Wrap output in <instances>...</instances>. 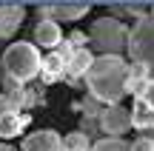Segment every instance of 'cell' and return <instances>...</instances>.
I'll use <instances>...</instances> for the list:
<instances>
[{"label": "cell", "instance_id": "1", "mask_svg": "<svg viewBox=\"0 0 154 151\" xmlns=\"http://www.w3.org/2000/svg\"><path fill=\"white\" fill-rule=\"evenodd\" d=\"M128 80H131V66L120 54L94 57L91 71L86 74V86L91 97L106 106H120V97L128 94Z\"/></svg>", "mask_w": 154, "mask_h": 151}, {"label": "cell", "instance_id": "2", "mask_svg": "<svg viewBox=\"0 0 154 151\" xmlns=\"http://www.w3.org/2000/svg\"><path fill=\"white\" fill-rule=\"evenodd\" d=\"M3 71L9 80L14 83H29L32 77H37L43 71V57H40L37 46L34 43H11L9 49L3 51Z\"/></svg>", "mask_w": 154, "mask_h": 151}, {"label": "cell", "instance_id": "3", "mask_svg": "<svg viewBox=\"0 0 154 151\" xmlns=\"http://www.w3.org/2000/svg\"><path fill=\"white\" fill-rule=\"evenodd\" d=\"M128 37H131V29L117 17H100L91 23V32H88V40L100 54H120L123 49H128Z\"/></svg>", "mask_w": 154, "mask_h": 151}, {"label": "cell", "instance_id": "4", "mask_svg": "<svg viewBox=\"0 0 154 151\" xmlns=\"http://www.w3.org/2000/svg\"><path fill=\"white\" fill-rule=\"evenodd\" d=\"M128 54L134 63L146 66L149 80H154V17L143 14L131 26V37H128Z\"/></svg>", "mask_w": 154, "mask_h": 151}, {"label": "cell", "instance_id": "5", "mask_svg": "<svg viewBox=\"0 0 154 151\" xmlns=\"http://www.w3.org/2000/svg\"><path fill=\"white\" fill-rule=\"evenodd\" d=\"M131 120L140 131H154V80L137 89L134 106H131Z\"/></svg>", "mask_w": 154, "mask_h": 151}, {"label": "cell", "instance_id": "6", "mask_svg": "<svg viewBox=\"0 0 154 151\" xmlns=\"http://www.w3.org/2000/svg\"><path fill=\"white\" fill-rule=\"evenodd\" d=\"M100 125H103V131L109 137H120V134H126V131L134 125V120H131V111H128V108L109 106L103 111V117H100Z\"/></svg>", "mask_w": 154, "mask_h": 151}, {"label": "cell", "instance_id": "7", "mask_svg": "<svg viewBox=\"0 0 154 151\" xmlns=\"http://www.w3.org/2000/svg\"><path fill=\"white\" fill-rule=\"evenodd\" d=\"M23 151H63V137L51 128L34 131L23 140Z\"/></svg>", "mask_w": 154, "mask_h": 151}, {"label": "cell", "instance_id": "8", "mask_svg": "<svg viewBox=\"0 0 154 151\" xmlns=\"http://www.w3.org/2000/svg\"><path fill=\"white\" fill-rule=\"evenodd\" d=\"M40 20H80V17L88 14V6L80 3V6H40Z\"/></svg>", "mask_w": 154, "mask_h": 151}, {"label": "cell", "instance_id": "9", "mask_svg": "<svg viewBox=\"0 0 154 151\" xmlns=\"http://www.w3.org/2000/svg\"><path fill=\"white\" fill-rule=\"evenodd\" d=\"M34 43L46 46V49H54V46L63 43V34H60V23L54 20H40L34 26Z\"/></svg>", "mask_w": 154, "mask_h": 151}, {"label": "cell", "instance_id": "10", "mask_svg": "<svg viewBox=\"0 0 154 151\" xmlns=\"http://www.w3.org/2000/svg\"><path fill=\"white\" fill-rule=\"evenodd\" d=\"M26 17V9L23 6H0V37H9V34L17 32V26Z\"/></svg>", "mask_w": 154, "mask_h": 151}, {"label": "cell", "instance_id": "11", "mask_svg": "<svg viewBox=\"0 0 154 151\" xmlns=\"http://www.w3.org/2000/svg\"><path fill=\"white\" fill-rule=\"evenodd\" d=\"M29 120H32V117H26L23 111L3 114V117H0V137H17V134H23V128L29 125Z\"/></svg>", "mask_w": 154, "mask_h": 151}, {"label": "cell", "instance_id": "12", "mask_svg": "<svg viewBox=\"0 0 154 151\" xmlns=\"http://www.w3.org/2000/svg\"><path fill=\"white\" fill-rule=\"evenodd\" d=\"M66 71H69V63L63 60L57 51H51V54L43 60V71H40V77H43V83H54V80H60Z\"/></svg>", "mask_w": 154, "mask_h": 151}, {"label": "cell", "instance_id": "13", "mask_svg": "<svg viewBox=\"0 0 154 151\" xmlns=\"http://www.w3.org/2000/svg\"><path fill=\"white\" fill-rule=\"evenodd\" d=\"M91 66H94L91 51H88V49H80V51L74 54V60L69 63V71H72L74 77H86V74L91 71Z\"/></svg>", "mask_w": 154, "mask_h": 151}, {"label": "cell", "instance_id": "14", "mask_svg": "<svg viewBox=\"0 0 154 151\" xmlns=\"http://www.w3.org/2000/svg\"><path fill=\"white\" fill-rule=\"evenodd\" d=\"M91 140H88L83 131H74V134H69L66 140H63V151H91Z\"/></svg>", "mask_w": 154, "mask_h": 151}, {"label": "cell", "instance_id": "15", "mask_svg": "<svg viewBox=\"0 0 154 151\" xmlns=\"http://www.w3.org/2000/svg\"><path fill=\"white\" fill-rule=\"evenodd\" d=\"M91 151H131V143L120 140V137H106V140H97Z\"/></svg>", "mask_w": 154, "mask_h": 151}, {"label": "cell", "instance_id": "16", "mask_svg": "<svg viewBox=\"0 0 154 151\" xmlns=\"http://www.w3.org/2000/svg\"><path fill=\"white\" fill-rule=\"evenodd\" d=\"M77 51H80V49H77V46H72V40H63V43L57 46V54H60L66 63H72V60H74V54H77Z\"/></svg>", "mask_w": 154, "mask_h": 151}, {"label": "cell", "instance_id": "17", "mask_svg": "<svg viewBox=\"0 0 154 151\" xmlns=\"http://www.w3.org/2000/svg\"><path fill=\"white\" fill-rule=\"evenodd\" d=\"M131 151H154V140L149 134H143V137H137V140L131 143Z\"/></svg>", "mask_w": 154, "mask_h": 151}, {"label": "cell", "instance_id": "18", "mask_svg": "<svg viewBox=\"0 0 154 151\" xmlns=\"http://www.w3.org/2000/svg\"><path fill=\"white\" fill-rule=\"evenodd\" d=\"M11 111V103H9V97L6 94H0V117H3V114H9Z\"/></svg>", "mask_w": 154, "mask_h": 151}, {"label": "cell", "instance_id": "19", "mask_svg": "<svg viewBox=\"0 0 154 151\" xmlns=\"http://www.w3.org/2000/svg\"><path fill=\"white\" fill-rule=\"evenodd\" d=\"M69 40H72V46H83V43H86V34L74 32V34H72V37H69Z\"/></svg>", "mask_w": 154, "mask_h": 151}, {"label": "cell", "instance_id": "20", "mask_svg": "<svg viewBox=\"0 0 154 151\" xmlns=\"http://www.w3.org/2000/svg\"><path fill=\"white\" fill-rule=\"evenodd\" d=\"M0 151H14V148H11V146H0Z\"/></svg>", "mask_w": 154, "mask_h": 151}, {"label": "cell", "instance_id": "21", "mask_svg": "<svg viewBox=\"0 0 154 151\" xmlns=\"http://www.w3.org/2000/svg\"><path fill=\"white\" fill-rule=\"evenodd\" d=\"M149 137H151V140H154V131H151V134H149Z\"/></svg>", "mask_w": 154, "mask_h": 151}, {"label": "cell", "instance_id": "22", "mask_svg": "<svg viewBox=\"0 0 154 151\" xmlns=\"http://www.w3.org/2000/svg\"><path fill=\"white\" fill-rule=\"evenodd\" d=\"M149 14H151V17H154V9H151V11H149Z\"/></svg>", "mask_w": 154, "mask_h": 151}]
</instances>
